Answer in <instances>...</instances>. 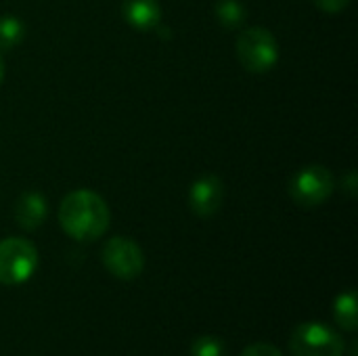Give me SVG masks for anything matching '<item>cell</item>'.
I'll use <instances>...</instances> for the list:
<instances>
[{"label": "cell", "instance_id": "6da1fadb", "mask_svg": "<svg viewBox=\"0 0 358 356\" xmlns=\"http://www.w3.org/2000/svg\"><path fill=\"white\" fill-rule=\"evenodd\" d=\"M59 222L76 241H94L109 227V208L92 191H73L61 201Z\"/></svg>", "mask_w": 358, "mask_h": 356}, {"label": "cell", "instance_id": "7a4b0ae2", "mask_svg": "<svg viewBox=\"0 0 358 356\" xmlns=\"http://www.w3.org/2000/svg\"><path fill=\"white\" fill-rule=\"evenodd\" d=\"M292 356H344V338L329 325L302 323L289 338Z\"/></svg>", "mask_w": 358, "mask_h": 356}, {"label": "cell", "instance_id": "3957f363", "mask_svg": "<svg viewBox=\"0 0 358 356\" xmlns=\"http://www.w3.org/2000/svg\"><path fill=\"white\" fill-rule=\"evenodd\" d=\"M38 269V252L31 241L10 237L0 241V283L21 285L31 279Z\"/></svg>", "mask_w": 358, "mask_h": 356}, {"label": "cell", "instance_id": "277c9868", "mask_svg": "<svg viewBox=\"0 0 358 356\" xmlns=\"http://www.w3.org/2000/svg\"><path fill=\"white\" fill-rule=\"evenodd\" d=\"M237 57L252 73H264L277 65L279 44L264 27H250L237 38Z\"/></svg>", "mask_w": 358, "mask_h": 356}, {"label": "cell", "instance_id": "5b68a950", "mask_svg": "<svg viewBox=\"0 0 358 356\" xmlns=\"http://www.w3.org/2000/svg\"><path fill=\"white\" fill-rule=\"evenodd\" d=\"M334 176L323 166H308L300 170L289 183L292 199L302 208H315L329 199L334 193Z\"/></svg>", "mask_w": 358, "mask_h": 356}, {"label": "cell", "instance_id": "8992f818", "mask_svg": "<svg viewBox=\"0 0 358 356\" xmlns=\"http://www.w3.org/2000/svg\"><path fill=\"white\" fill-rule=\"evenodd\" d=\"M103 264L113 277L122 281H132L143 273L145 256L134 241L126 237H113L103 248Z\"/></svg>", "mask_w": 358, "mask_h": 356}, {"label": "cell", "instance_id": "52a82bcc", "mask_svg": "<svg viewBox=\"0 0 358 356\" xmlns=\"http://www.w3.org/2000/svg\"><path fill=\"white\" fill-rule=\"evenodd\" d=\"M222 197H224V189H222L220 178L214 176V174H206V176L197 178L191 185L189 206H191V210H193L195 216L210 218V216H214L220 210Z\"/></svg>", "mask_w": 358, "mask_h": 356}, {"label": "cell", "instance_id": "ba28073f", "mask_svg": "<svg viewBox=\"0 0 358 356\" xmlns=\"http://www.w3.org/2000/svg\"><path fill=\"white\" fill-rule=\"evenodd\" d=\"M122 13H124V19L141 31L159 27L162 10H159L157 0H124Z\"/></svg>", "mask_w": 358, "mask_h": 356}, {"label": "cell", "instance_id": "9c48e42d", "mask_svg": "<svg viewBox=\"0 0 358 356\" xmlns=\"http://www.w3.org/2000/svg\"><path fill=\"white\" fill-rule=\"evenodd\" d=\"M48 214L46 199L40 193H25L19 197L17 208H15V218L17 225L25 231H36Z\"/></svg>", "mask_w": 358, "mask_h": 356}, {"label": "cell", "instance_id": "30bf717a", "mask_svg": "<svg viewBox=\"0 0 358 356\" xmlns=\"http://www.w3.org/2000/svg\"><path fill=\"white\" fill-rule=\"evenodd\" d=\"M334 317L336 323L346 329V332H357L358 315H357V292H346L340 294L336 304H334Z\"/></svg>", "mask_w": 358, "mask_h": 356}, {"label": "cell", "instance_id": "8fae6325", "mask_svg": "<svg viewBox=\"0 0 358 356\" xmlns=\"http://www.w3.org/2000/svg\"><path fill=\"white\" fill-rule=\"evenodd\" d=\"M245 17H248V10L239 0H218L216 2V19L222 27L235 29L245 21Z\"/></svg>", "mask_w": 358, "mask_h": 356}, {"label": "cell", "instance_id": "7c38bea8", "mask_svg": "<svg viewBox=\"0 0 358 356\" xmlns=\"http://www.w3.org/2000/svg\"><path fill=\"white\" fill-rule=\"evenodd\" d=\"M23 34H25V27L17 17L13 15L0 17V52L17 46L23 40Z\"/></svg>", "mask_w": 358, "mask_h": 356}, {"label": "cell", "instance_id": "4fadbf2b", "mask_svg": "<svg viewBox=\"0 0 358 356\" xmlns=\"http://www.w3.org/2000/svg\"><path fill=\"white\" fill-rule=\"evenodd\" d=\"M191 356H224V342L214 336H199L191 346Z\"/></svg>", "mask_w": 358, "mask_h": 356}, {"label": "cell", "instance_id": "5bb4252c", "mask_svg": "<svg viewBox=\"0 0 358 356\" xmlns=\"http://www.w3.org/2000/svg\"><path fill=\"white\" fill-rule=\"evenodd\" d=\"M241 356H283V353L279 348H275L273 344L266 342H258V344H250Z\"/></svg>", "mask_w": 358, "mask_h": 356}, {"label": "cell", "instance_id": "9a60e30c", "mask_svg": "<svg viewBox=\"0 0 358 356\" xmlns=\"http://www.w3.org/2000/svg\"><path fill=\"white\" fill-rule=\"evenodd\" d=\"M313 2L325 13H340L348 6L350 0H313Z\"/></svg>", "mask_w": 358, "mask_h": 356}, {"label": "cell", "instance_id": "2e32d148", "mask_svg": "<svg viewBox=\"0 0 358 356\" xmlns=\"http://www.w3.org/2000/svg\"><path fill=\"white\" fill-rule=\"evenodd\" d=\"M4 78V63H2V55H0V82Z\"/></svg>", "mask_w": 358, "mask_h": 356}]
</instances>
